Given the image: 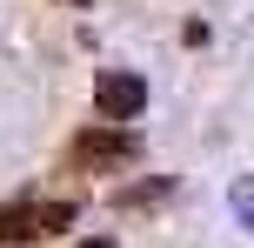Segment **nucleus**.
<instances>
[{
  "label": "nucleus",
  "instance_id": "obj_1",
  "mask_svg": "<svg viewBox=\"0 0 254 248\" xmlns=\"http://www.w3.org/2000/svg\"><path fill=\"white\" fill-rule=\"evenodd\" d=\"M140 161V141L127 134V121H94L67 141V168L74 174H114V168H134Z\"/></svg>",
  "mask_w": 254,
  "mask_h": 248
},
{
  "label": "nucleus",
  "instance_id": "obj_3",
  "mask_svg": "<svg viewBox=\"0 0 254 248\" xmlns=\"http://www.w3.org/2000/svg\"><path fill=\"white\" fill-rule=\"evenodd\" d=\"M140 107H147V81H140V74H121V67H114V74L94 81V114H101V121H134Z\"/></svg>",
  "mask_w": 254,
  "mask_h": 248
},
{
  "label": "nucleus",
  "instance_id": "obj_5",
  "mask_svg": "<svg viewBox=\"0 0 254 248\" xmlns=\"http://www.w3.org/2000/svg\"><path fill=\"white\" fill-rule=\"evenodd\" d=\"M67 7H87V0H67Z\"/></svg>",
  "mask_w": 254,
  "mask_h": 248
},
{
  "label": "nucleus",
  "instance_id": "obj_4",
  "mask_svg": "<svg viewBox=\"0 0 254 248\" xmlns=\"http://www.w3.org/2000/svg\"><path fill=\"white\" fill-rule=\"evenodd\" d=\"M80 248H114V242H107V235H94V242H80Z\"/></svg>",
  "mask_w": 254,
  "mask_h": 248
},
{
  "label": "nucleus",
  "instance_id": "obj_2",
  "mask_svg": "<svg viewBox=\"0 0 254 248\" xmlns=\"http://www.w3.org/2000/svg\"><path fill=\"white\" fill-rule=\"evenodd\" d=\"M74 222V201L61 195H20V201H0V248H27V242H47Z\"/></svg>",
  "mask_w": 254,
  "mask_h": 248
}]
</instances>
